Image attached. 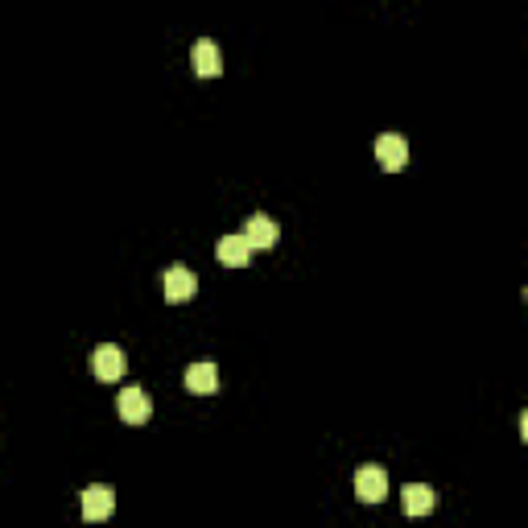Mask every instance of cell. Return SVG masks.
<instances>
[{
	"mask_svg": "<svg viewBox=\"0 0 528 528\" xmlns=\"http://www.w3.org/2000/svg\"><path fill=\"white\" fill-rule=\"evenodd\" d=\"M161 294H166L169 305L190 302V297L198 294V277L190 273L187 264H174V269H166V277H161Z\"/></svg>",
	"mask_w": 528,
	"mask_h": 528,
	"instance_id": "6da1fadb",
	"label": "cell"
},
{
	"mask_svg": "<svg viewBox=\"0 0 528 528\" xmlns=\"http://www.w3.org/2000/svg\"><path fill=\"white\" fill-rule=\"evenodd\" d=\"M116 413L128 421V425H145V421L153 417V405H149L145 388H137V384H132V388H124L116 396Z\"/></svg>",
	"mask_w": 528,
	"mask_h": 528,
	"instance_id": "7a4b0ae2",
	"label": "cell"
},
{
	"mask_svg": "<svg viewBox=\"0 0 528 528\" xmlns=\"http://www.w3.org/2000/svg\"><path fill=\"white\" fill-rule=\"evenodd\" d=\"M376 161H380L388 174H396V169L409 166V145H405L401 132H384V137L376 141Z\"/></svg>",
	"mask_w": 528,
	"mask_h": 528,
	"instance_id": "3957f363",
	"label": "cell"
},
{
	"mask_svg": "<svg viewBox=\"0 0 528 528\" xmlns=\"http://www.w3.org/2000/svg\"><path fill=\"white\" fill-rule=\"evenodd\" d=\"M355 496H360L363 504H384V496H388V475H384L380 467H360L355 470Z\"/></svg>",
	"mask_w": 528,
	"mask_h": 528,
	"instance_id": "277c9868",
	"label": "cell"
},
{
	"mask_svg": "<svg viewBox=\"0 0 528 528\" xmlns=\"http://www.w3.org/2000/svg\"><path fill=\"white\" fill-rule=\"evenodd\" d=\"M112 508H116V496H112V487H87L83 491V520L87 524H104V520L112 516Z\"/></svg>",
	"mask_w": 528,
	"mask_h": 528,
	"instance_id": "5b68a950",
	"label": "cell"
},
{
	"mask_svg": "<svg viewBox=\"0 0 528 528\" xmlns=\"http://www.w3.org/2000/svg\"><path fill=\"white\" fill-rule=\"evenodd\" d=\"M91 372H96L99 380H120V376H124V351H120L116 342L96 347V351H91Z\"/></svg>",
	"mask_w": 528,
	"mask_h": 528,
	"instance_id": "8992f818",
	"label": "cell"
},
{
	"mask_svg": "<svg viewBox=\"0 0 528 528\" xmlns=\"http://www.w3.org/2000/svg\"><path fill=\"white\" fill-rule=\"evenodd\" d=\"M190 67H195L198 78H215L219 70H223V54H219L215 41H195V50H190Z\"/></svg>",
	"mask_w": 528,
	"mask_h": 528,
	"instance_id": "52a82bcc",
	"label": "cell"
},
{
	"mask_svg": "<svg viewBox=\"0 0 528 528\" xmlns=\"http://www.w3.org/2000/svg\"><path fill=\"white\" fill-rule=\"evenodd\" d=\"M215 256H219V264H227V269H244L248 256H252V244L244 240V232H240V235H223V240L215 244Z\"/></svg>",
	"mask_w": 528,
	"mask_h": 528,
	"instance_id": "ba28073f",
	"label": "cell"
},
{
	"mask_svg": "<svg viewBox=\"0 0 528 528\" xmlns=\"http://www.w3.org/2000/svg\"><path fill=\"white\" fill-rule=\"evenodd\" d=\"M401 504H405V516H430L438 496H433V487H425V483H409V487L401 491Z\"/></svg>",
	"mask_w": 528,
	"mask_h": 528,
	"instance_id": "9c48e42d",
	"label": "cell"
},
{
	"mask_svg": "<svg viewBox=\"0 0 528 528\" xmlns=\"http://www.w3.org/2000/svg\"><path fill=\"white\" fill-rule=\"evenodd\" d=\"M244 240L252 248H273L277 240H281V227H277V219H269V215H252L244 227Z\"/></svg>",
	"mask_w": 528,
	"mask_h": 528,
	"instance_id": "30bf717a",
	"label": "cell"
},
{
	"mask_svg": "<svg viewBox=\"0 0 528 528\" xmlns=\"http://www.w3.org/2000/svg\"><path fill=\"white\" fill-rule=\"evenodd\" d=\"M187 388L198 392V396H206V392H215L219 388V372H215V363L211 360H198L187 368Z\"/></svg>",
	"mask_w": 528,
	"mask_h": 528,
	"instance_id": "8fae6325",
	"label": "cell"
}]
</instances>
